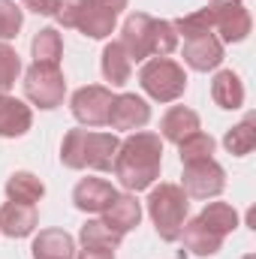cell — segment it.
Listing matches in <instances>:
<instances>
[{
	"mask_svg": "<svg viewBox=\"0 0 256 259\" xmlns=\"http://www.w3.org/2000/svg\"><path fill=\"white\" fill-rule=\"evenodd\" d=\"M72 259H115V250H100V247H84Z\"/></svg>",
	"mask_w": 256,
	"mask_h": 259,
	"instance_id": "d6a6232c",
	"label": "cell"
},
{
	"mask_svg": "<svg viewBox=\"0 0 256 259\" xmlns=\"http://www.w3.org/2000/svg\"><path fill=\"white\" fill-rule=\"evenodd\" d=\"M211 97H214V103L220 109L235 112V109L244 106V84L232 69H220L214 75V81H211Z\"/></svg>",
	"mask_w": 256,
	"mask_h": 259,
	"instance_id": "ffe728a7",
	"label": "cell"
},
{
	"mask_svg": "<svg viewBox=\"0 0 256 259\" xmlns=\"http://www.w3.org/2000/svg\"><path fill=\"white\" fill-rule=\"evenodd\" d=\"M6 196H9L12 202H27V205H33V202H39V199L46 196V184H42L33 172H12L9 181H6Z\"/></svg>",
	"mask_w": 256,
	"mask_h": 259,
	"instance_id": "603a6c76",
	"label": "cell"
},
{
	"mask_svg": "<svg viewBox=\"0 0 256 259\" xmlns=\"http://www.w3.org/2000/svg\"><path fill=\"white\" fill-rule=\"evenodd\" d=\"M226 187V172L223 166L211 157V160H199V163H184V175H181V190L193 199H214L223 193Z\"/></svg>",
	"mask_w": 256,
	"mask_h": 259,
	"instance_id": "ba28073f",
	"label": "cell"
},
{
	"mask_svg": "<svg viewBox=\"0 0 256 259\" xmlns=\"http://www.w3.org/2000/svg\"><path fill=\"white\" fill-rule=\"evenodd\" d=\"M190 196L181 190V184H160L148 193V214L154 220V229L163 241H178L181 226L187 223Z\"/></svg>",
	"mask_w": 256,
	"mask_h": 259,
	"instance_id": "277c9868",
	"label": "cell"
},
{
	"mask_svg": "<svg viewBox=\"0 0 256 259\" xmlns=\"http://www.w3.org/2000/svg\"><path fill=\"white\" fill-rule=\"evenodd\" d=\"M205 9L211 15V27L220 33V42H244L247 39L253 21L241 0H211Z\"/></svg>",
	"mask_w": 256,
	"mask_h": 259,
	"instance_id": "52a82bcc",
	"label": "cell"
},
{
	"mask_svg": "<svg viewBox=\"0 0 256 259\" xmlns=\"http://www.w3.org/2000/svg\"><path fill=\"white\" fill-rule=\"evenodd\" d=\"M21 6L30 9V12H36V15H55L58 0H21Z\"/></svg>",
	"mask_w": 256,
	"mask_h": 259,
	"instance_id": "1f68e13d",
	"label": "cell"
},
{
	"mask_svg": "<svg viewBox=\"0 0 256 259\" xmlns=\"http://www.w3.org/2000/svg\"><path fill=\"white\" fill-rule=\"evenodd\" d=\"M115 24H118V15L94 0H84L81 9H78V18H75V30H81L84 36L91 39H106L115 33Z\"/></svg>",
	"mask_w": 256,
	"mask_h": 259,
	"instance_id": "4fadbf2b",
	"label": "cell"
},
{
	"mask_svg": "<svg viewBox=\"0 0 256 259\" xmlns=\"http://www.w3.org/2000/svg\"><path fill=\"white\" fill-rule=\"evenodd\" d=\"M33 124V112L24 100L0 94V136L3 139H18Z\"/></svg>",
	"mask_w": 256,
	"mask_h": 259,
	"instance_id": "9a60e30c",
	"label": "cell"
},
{
	"mask_svg": "<svg viewBox=\"0 0 256 259\" xmlns=\"http://www.w3.org/2000/svg\"><path fill=\"white\" fill-rule=\"evenodd\" d=\"M160 166H163V139L157 133H145V130L130 133L118 145V154L112 163L115 178L130 193L154 187V181L160 178Z\"/></svg>",
	"mask_w": 256,
	"mask_h": 259,
	"instance_id": "6da1fadb",
	"label": "cell"
},
{
	"mask_svg": "<svg viewBox=\"0 0 256 259\" xmlns=\"http://www.w3.org/2000/svg\"><path fill=\"white\" fill-rule=\"evenodd\" d=\"M36 223H39V214L27 202H12L9 199L0 208V232L9 235V238H27L36 229Z\"/></svg>",
	"mask_w": 256,
	"mask_h": 259,
	"instance_id": "5bb4252c",
	"label": "cell"
},
{
	"mask_svg": "<svg viewBox=\"0 0 256 259\" xmlns=\"http://www.w3.org/2000/svg\"><path fill=\"white\" fill-rule=\"evenodd\" d=\"M30 52H33V64H49L58 66L61 64V55H64V39L55 27H42L33 42H30Z\"/></svg>",
	"mask_w": 256,
	"mask_h": 259,
	"instance_id": "cb8c5ba5",
	"label": "cell"
},
{
	"mask_svg": "<svg viewBox=\"0 0 256 259\" xmlns=\"http://www.w3.org/2000/svg\"><path fill=\"white\" fill-rule=\"evenodd\" d=\"M94 3H100V6H106V9H112V12L118 15L121 9H127V3H130V0H94Z\"/></svg>",
	"mask_w": 256,
	"mask_h": 259,
	"instance_id": "836d02e7",
	"label": "cell"
},
{
	"mask_svg": "<svg viewBox=\"0 0 256 259\" xmlns=\"http://www.w3.org/2000/svg\"><path fill=\"white\" fill-rule=\"evenodd\" d=\"M78 241L84 244V247H100V250H115L121 241H124V235L121 232H115L109 223H103V220H88L84 226H81V232H78Z\"/></svg>",
	"mask_w": 256,
	"mask_h": 259,
	"instance_id": "d4e9b609",
	"label": "cell"
},
{
	"mask_svg": "<svg viewBox=\"0 0 256 259\" xmlns=\"http://www.w3.org/2000/svg\"><path fill=\"white\" fill-rule=\"evenodd\" d=\"M121 139L115 133H94V130H69L61 145V163L66 169H94L109 172L115 163Z\"/></svg>",
	"mask_w": 256,
	"mask_h": 259,
	"instance_id": "3957f363",
	"label": "cell"
},
{
	"mask_svg": "<svg viewBox=\"0 0 256 259\" xmlns=\"http://www.w3.org/2000/svg\"><path fill=\"white\" fill-rule=\"evenodd\" d=\"M130 61H148V58H169L178 49V33L172 21L154 18L148 12H130L121 27V39Z\"/></svg>",
	"mask_w": 256,
	"mask_h": 259,
	"instance_id": "7a4b0ae2",
	"label": "cell"
},
{
	"mask_svg": "<svg viewBox=\"0 0 256 259\" xmlns=\"http://www.w3.org/2000/svg\"><path fill=\"white\" fill-rule=\"evenodd\" d=\"M151 121V106L139 94H118L109 109V127L112 130H142Z\"/></svg>",
	"mask_w": 256,
	"mask_h": 259,
	"instance_id": "30bf717a",
	"label": "cell"
},
{
	"mask_svg": "<svg viewBox=\"0 0 256 259\" xmlns=\"http://www.w3.org/2000/svg\"><path fill=\"white\" fill-rule=\"evenodd\" d=\"M100 69L106 75V81H112V88H121L127 84L130 75H133V61H130L127 49L115 39L103 49V61H100Z\"/></svg>",
	"mask_w": 256,
	"mask_h": 259,
	"instance_id": "44dd1931",
	"label": "cell"
},
{
	"mask_svg": "<svg viewBox=\"0 0 256 259\" xmlns=\"http://www.w3.org/2000/svg\"><path fill=\"white\" fill-rule=\"evenodd\" d=\"M244 259H256V256H253V253H247V256H244Z\"/></svg>",
	"mask_w": 256,
	"mask_h": 259,
	"instance_id": "e575fe53",
	"label": "cell"
},
{
	"mask_svg": "<svg viewBox=\"0 0 256 259\" xmlns=\"http://www.w3.org/2000/svg\"><path fill=\"white\" fill-rule=\"evenodd\" d=\"M172 27H175V33H178V36H184V39L205 36V33H214L208 9H196V12H190V15H184V18L172 21Z\"/></svg>",
	"mask_w": 256,
	"mask_h": 259,
	"instance_id": "83f0119b",
	"label": "cell"
},
{
	"mask_svg": "<svg viewBox=\"0 0 256 259\" xmlns=\"http://www.w3.org/2000/svg\"><path fill=\"white\" fill-rule=\"evenodd\" d=\"M118 190L103 181V178H81L72 190V202L78 211H88V214H103L112 202H115Z\"/></svg>",
	"mask_w": 256,
	"mask_h": 259,
	"instance_id": "8fae6325",
	"label": "cell"
},
{
	"mask_svg": "<svg viewBox=\"0 0 256 259\" xmlns=\"http://www.w3.org/2000/svg\"><path fill=\"white\" fill-rule=\"evenodd\" d=\"M142 91L157 103H175L187 91V72L172 58H151L139 69Z\"/></svg>",
	"mask_w": 256,
	"mask_h": 259,
	"instance_id": "5b68a950",
	"label": "cell"
},
{
	"mask_svg": "<svg viewBox=\"0 0 256 259\" xmlns=\"http://www.w3.org/2000/svg\"><path fill=\"white\" fill-rule=\"evenodd\" d=\"M24 97L39 109H58L66 97V78L61 66L33 64L24 72Z\"/></svg>",
	"mask_w": 256,
	"mask_h": 259,
	"instance_id": "8992f818",
	"label": "cell"
},
{
	"mask_svg": "<svg viewBox=\"0 0 256 259\" xmlns=\"http://www.w3.org/2000/svg\"><path fill=\"white\" fill-rule=\"evenodd\" d=\"M223 145H226V151L235 154V157L250 154L256 148V121L253 118H244L241 124H235V127L223 136Z\"/></svg>",
	"mask_w": 256,
	"mask_h": 259,
	"instance_id": "484cf974",
	"label": "cell"
},
{
	"mask_svg": "<svg viewBox=\"0 0 256 259\" xmlns=\"http://www.w3.org/2000/svg\"><path fill=\"white\" fill-rule=\"evenodd\" d=\"M181 241H184V247L196 253V256H214L220 247H223V238L217 235V232H211L199 217L196 220H187L184 226H181V235H178Z\"/></svg>",
	"mask_w": 256,
	"mask_h": 259,
	"instance_id": "ac0fdd59",
	"label": "cell"
},
{
	"mask_svg": "<svg viewBox=\"0 0 256 259\" xmlns=\"http://www.w3.org/2000/svg\"><path fill=\"white\" fill-rule=\"evenodd\" d=\"M112 100L115 94L103 84H88V88H78L69 100V109H72V118L84 127H103L109 124V109H112Z\"/></svg>",
	"mask_w": 256,
	"mask_h": 259,
	"instance_id": "9c48e42d",
	"label": "cell"
},
{
	"mask_svg": "<svg viewBox=\"0 0 256 259\" xmlns=\"http://www.w3.org/2000/svg\"><path fill=\"white\" fill-rule=\"evenodd\" d=\"M21 75V58L15 49H9L6 42H0V94H9V88L15 84V78Z\"/></svg>",
	"mask_w": 256,
	"mask_h": 259,
	"instance_id": "f546056e",
	"label": "cell"
},
{
	"mask_svg": "<svg viewBox=\"0 0 256 259\" xmlns=\"http://www.w3.org/2000/svg\"><path fill=\"white\" fill-rule=\"evenodd\" d=\"M33 259H72L75 256V241L64 229H42L33 238Z\"/></svg>",
	"mask_w": 256,
	"mask_h": 259,
	"instance_id": "e0dca14e",
	"label": "cell"
},
{
	"mask_svg": "<svg viewBox=\"0 0 256 259\" xmlns=\"http://www.w3.org/2000/svg\"><path fill=\"white\" fill-rule=\"evenodd\" d=\"M199 220H202L211 232H217L220 238H226L229 232L238 229V211H235L232 205H226V202H208V205L202 208Z\"/></svg>",
	"mask_w": 256,
	"mask_h": 259,
	"instance_id": "7402d4cb",
	"label": "cell"
},
{
	"mask_svg": "<svg viewBox=\"0 0 256 259\" xmlns=\"http://www.w3.org/2000/svg\"><path fill=\"white\" fill-rule=\"evenodd\" d=\"M184 64L196 69V72H208V69H217L223 64V42L214 36V33H205V36H193L184 42Z\"/></svg>",
	"mask_w": 256,
	"mask_h": 259,
	"instance_id": "7c38bea8",
	"label": "cell"
},
{
	"mask_svg": "<svg viewBox=\"0 0 256 259\" xmlns=\"http://www.w3.org/2000/svg\"><path fill=\"white\" fill-rule=\"evenodd\" d=\"M193 133H199V115L193 109H187V106H172L163 115V121H160V136L166 142L178 145V142H184Z\"/></svg>",
	"mask_w": 256,
	"mask_h": 259,
	"instance_id": "d6986e66",
	"label": "cell"
},
{
	"mask_svg": "<svg viewBox=\"0 0 256 259\" xmlns=\"http://www.w3.org/2000/svg\"><path fill=\"white\" fill-rule=\"evenodd\" d=\"M139 220H142V205L136 202V196H130V193H118L115 202L103 211V223H109L121 235H127L130 229H136Z\"/></svg>",
	"mask_w": 256,
	"mask_h": 259,
	"instance_id": "2e32d148",
	"label": "cell"
},
{
	"mask_svg": "<svg viewBox=\"0 0 256 259\" xmlns=\"http://www.w3.org/2000/svg\"><path fill=\"white\" fill-rule=\"evenodd\" d=\"M81 3H84V0H58V6H55V18H58L64 27H72V30H75V18H78Z\"/></svg>",
	"mask_w": 256,
	"mask_h": 259,
	"instance_id": "4dcf8cb0",
	"label": "cell"
},
{
	"mask_svg": "<svg viewBox=\"0 0 256 259\" xmlns=\"http://www.w3.org/2000/svg\"><path fill=\"white\" fill-rule=\"evenodd\" d=\"M24 24V12L21 6H15L12 0H0V42H9L18 36Z\"/></svg>",
	"mask_w": 256,
	"mask_h": 259,
	"instance_id": "f1b7e54d",
	"label": "cell"
},
{
	"mask_svg": "<svg viewBox=\"0 0 256 259\" xmlns=\"http://www.w3.org/2000/svg\"><path fill=\"white\" fill-rule=\"evenodd\" d=\"M178 151H181V163H199V160H211L214 154V139L208 133H193L184 142H178Z\"/></svg>",
	"mask_w": 256,
	"mask_h": 259,
	"instance_id": "4316f807",
	"label": "cell"
}]
</instances>
